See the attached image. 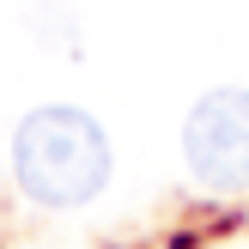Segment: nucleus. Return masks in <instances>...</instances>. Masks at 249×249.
<instances>
[{
	"instance_id": "nucleus-1",
	"label": "nucleus",
	"mask_w": 249,
	"mask_h": 249,
	"mask_svg": "<svg viewBox=\"0 0 249 249\" xmlns=\"http://www.w3.org/2000/svg\"><path fill=\"white\" fill-rule=\"evenodd\" d=\"M12 177L36 207H85L109 182V140L85 109H31L12 134Z\"/></svg>"
},
{
	"instance_id": "nucleus-2",
	"label": "nucleus",
	"mask_w": 249,
	"mask_h": 249,
	"mask_svg": "<svg viewBox=\"0 0 249 249\" xmlns=\"http://www.w3.org/2000/svg\"><path fill=\"white\" fill-rule=\"evenodd\" d=\"M182 158L207 189H249V91H207L182 122Z\"/></svg>"
}]
</instances>
